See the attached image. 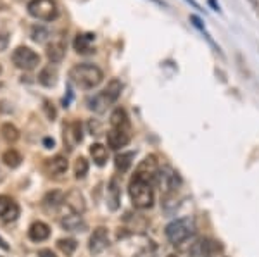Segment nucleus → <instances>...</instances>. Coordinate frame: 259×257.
<instances>
[{
  "instance_id": "obj_1",
  "label": "nucleus",
  "mask_w": 259,
  "mask_h": 257,
  "mask_svg": "<svg viewBox=\"0 0 259 257\" xmlns=\"http://www.w3.org/2000/svg\"><path fill=\"white\" fill-rule=\"evenodd\" d=\"M69 78L76 87L90 90V88H95L102 83L104 73H102L100 68L93 64H76L69 71Z\"/></svg>"
},
{
  "instance_id": "obj_2",
  "label": "nucleus",
  "mask_w": 259,
  "mask_h": 257,
  "mask_svg": "<svg viewBox=\"0 0 259 257\" xmlns=\"http://www.w3.org/2000/svg\"><path fill=\"white\" fill-rule=\"evenodd\" d=\"M130 198H132L133 205L137 209H149L154 204V192H152L151 181L140 180V178L133 176L128 186Z\"/></svg>"
},
{
  "instance_id": "obj_3",
  "label": "nucleus",
  "mask_w": 259,
  "mask_h": 257,
  "mask_svg": "<svg viewBox=\"0 0 259 257\" xmlns=\"http://www.w3.org/2000/svg\"><path fill=\"white\" fill-rule=\"evenodd\" d=\"M194 231H195L194 219H190V217H182V219L173 221V223H170L166 226V238L170 240L173 245H178L185 242L187 238H190V235H194Z\"/></svg>"
},
{
  "instance_id": "obj_4",
  "label": "nucleus",
  "mask_w": 259,
  "mask_h": 257,
  "mask_svg": "<svg viewBox=\"0 0 259 257\" xmlns=\"http://www.w3.org/2000/svg\"><path fill=\"white\" fill-rule=\"evenodd\" d=\"M28 14L38 21H56L59 18V7L56 0H31L28 2Z\"/></svg>"
},
{
  "instance_id": "obj_5",
  "label": "nucleus",
  "mask_w": 259,
  "mask_h": 257,
  "mask_svg": "<svg viewBox=\"0 0 259 257\" xmlns=\"http://www.w3.org/2000/svg\"><path fill=\"white\" fill-rule=\"evenodd\" d=\"M156 183H158L161 193H163L164 197H171L173 193H176V190H178L180 178L171 167L166 166L158 171V174H156Z\"/></svg>"
},
{
  "instance_id": "obj_6",
  "label": "nucleus",
  "mask_w": 259,
  "mask_h": 257,
  "mask_svg": "<svg viewBox=\"0 0 259 257\" xmlns=\"http://www.w3.org/2000/svg\"><path fill=\"white\" fill-rule=\"evenodd\" d=\"M13 62L16 68L23 69V71H31L40 64V56L30 47H18L13 52Z\"/></svg>"
},
{
  "instance_id": "obj_7",
  "label": "nucleus",
  "mask_w": 259,
  "mask_h": 257,
  "mask_svg": "<svg viewBox=\"0 0 259 257\" xmlns=\"http://www.w3.org/2000/svg\"><path fill=\"white\" fill-rule=\"evenodd\" d=\"M158 171H159V166H158V161H156V155H147L139 164V167H137L135 176L145 181H152L156 180Z\"/></svg>"
},
{
  "instance_id": "obj_8",
  "label": "nucleus",
  "mask_w": 259,
  "mask_h": 257,
  "mask_svg": "<svg viewBox=\"0 0 259 257\" xmlns=\"http://www.w3.org/2000/svg\"><path fill=\"white\" fill-rule=\"evenodd\" d=\"M83 140V128H81L80 121H71L68 126H64V145L68 150H73L78 143Z\"/></svg>"
},
{
  "instance_id": "obj_9",
  "label": "nucleus",
  "mask_w": 259,
  "mask_h": 257,
  "mask_svg": "<svg viewBox=\"0 0 259 257\" xmlns=\"http://www.w3.org/2000/svg\"><path fill=\"white\" fill-rule=\"evenodd\" d=\"M109 245V233L104 226H99L93 229V233L90 235L88 240V248L92 254H100L105 247Z\"/></svg>"
},
{
  "instance_id": "obj_10",
  "label": "nucleus",
  "mask_w": 259,
  "mask_h": 257,
  "mask_svg": "<svg viewBox=\"0 0 259 257\" xmlns=\"http://www.w3.org/2000/svg\"><path fill=\"white\" fill-rule=\"evenodd\" d=\"M223 247L219 245V242H214V240L209 238H202L199 240L197 243H194V247L190 248V254L194 257H204V255H213L221 252Z\"/></svg>"
},
{
  "instance_id": "obj_11",
  "label": "nucleus",
  "mask_w": 259,
  "mask_h": 257,
  "mask_svg": "<svg viewBox=\"0 0 259 257\" xmlns=\"http://www.w3.org/2000/svg\"><path fill=\"white\" fill-rule=\"evenodd\" d=\"M18 216H19V205L11 197L0 195V219L6 221V223H11V221L18 219Z\"/></svg>"
},
{
  "instance_id": "obj_12",
  "label": "nucleus",
  "mask_w": 259,
  "mask_h": 257,
  "mask_svg": "<svg viewBox=\"0 0 259 257\" xmlns=\"http://www.w3.org/2000/svg\"><path fill=\"white\" fill-rule=\"evenodd\" d=\"M45 56L52 64H59L66 56V42L62 38H56L45 47Z\"/></svg>"
},
{
  "instance_id": "obj_13",
  "label": "nucleus",
  "mask_w": 259,
  "mask_h": 257,
  "mask_svg": "<svg viewBox=\"0 0 259 257\" xmlns=\"http://www.w3.org/2000/svg\"><path fill=\"white\" fill-rule=\"evenodd\" d=\"M43 169L49 176H59V174H64L68 171V159L64 155H56L52 159H47L43 162Z\"/></svg>"
},
{
  "instance_id": "obj_14",
  "label": "nucleus",
  "mask_w": 259,
  "mask_h": 257,
  "mask_svg": "<svg viewBox=\"0 0 259 257\" xmlns=\"http://www.w3.org/2000/svg\"><path fill=\"white\" fill-rule=\"evenodd\" d=\"M130 138H132L130 136V130H116V128H111L107 131V145L112 150H119L124 145H128Z\"/></svg>"
},
{
  "instance_id": "obj_15",
  "label": "nucleus",
  "mask_w": 259,
  "mask_h": 257,
  "mask_svg": "<svg viewBox=\"0 0 259 257\" xmlns=\"http://www.w3.org/2000/svg\"><path fill=\"white\" fill-rule=\"evenodd\" d=\"M119 202H121V183L119 178L112 176L107 186V205L111 211H117L119 209Z\"/></svg>"
},
{
  "instance_id": "obj_16",
  "label": "nucleus",
  "mask_w": 259,
  "mask_h": 257,
  "mask_svg": "<svg viewBox=\"0 0 259 257\" xmlns=\"http://www.w3.org/2000/svg\"><path fill=\"white\" fill-rule=\"evenodd\" d=\"M64 204L68 205L74 214H81L86 207L85 198L80 192H78V190H71L68 195H64Z\"/></svg>"
},
{
  "instance_id": "obj_17",
  "label": "nucleus",
  "mask_w": 259,
  "mask_h": 257,
  "mask_svg": "<svg viewBox=\"0 0 259 257\" xmlns=\"http://www.w3.org/2000/svg\"><path fill=\"white\" fill-rule=\"evenodd\" d=\"M112 100L107 97V93H105L104 90H102L100 93H97V95H93L92 99H88V109L93 112H104L105 109H107L109 106H112Z\"/></svg>"
},
{
  "instance_id": "obj_18",
  "label": "nucleus",
  "mask_w": 259,
  "mask_h": 257,
  "mask_svg": "<svg viewBox=\"0 0 259 257\" xmlns=\"http://www.w3.org/2000/svg\"><path fill=\"white\" fill-rule=\"evenodd\" d=\"M28 236H30V240H33V242H43V240H47L50 236L49 224L42 223V221L33 223L28 229Z\"/></svg>"
},
{
  "instance_id": "obj_19",
  "label": "nucleus",
  "mask_w": 259,
  "mask_h": 257,
  "mask_svg": "<svg viewBox=\"0 0 259 257\" xmlns=\"http://www.w3.org/2000/svg\"><path fill=\"white\" fill-rule=\"evenodd\" d=\"M61 226L68 231H85L86 223L80 214H71V216H64L61 219Z\"/></svg>"
},
{
  "instance_id": "obj_20",
  "label": "nucleus",
  "mask_w": 259,
  "mask_h": 257,
  "mask_svg": "<svg viewBox=\"0 0 259 257\" xmlns=\"http://www.w3.org/2000/svg\"><path fill=\"white\" fill-rule=\"evenodd\" d=\"M95 40V35L93 33H81L74 38V50L78 54H90L92 52V42Z\"/></svg>"
},
{
  "instance_id": "obj_21",
  "label": "nucleus",
  "mask_w": 259,
  "mask_h": 257,
  "mask_svg": "<svg viewBox=\"0 0 259 257\" xmlns=\"http://www.w3.org/2000/svg\"><path fill=\"white\" fill-rule=\"evenodd\" d=\"M57 68H54V66H47V68H43L40 71V75H38V81H40V85L47 88H52L56 87L57 83Z\"/></svg>"
},
{
  "instance_id": "obj_22",
  "label": "nucleus",
  "mask_w": 259,
  "mask_h": 257,
  "mask_svg": "<svg viewBox=\"0 0 259 257\" xmlns=\"http://www.w3.org/2000/svg\"><path fill=\"white\" fill-rule=\"evenodd\" d=\"M111 128H116V130H130L128 114L124 109L121 107L114 109V112L111 114Z\"/></svg>"
},
{
  "instance_id": "obj_23",
  "label": "nucleus",
  "mask_w": 259,
  "mask_h": 257,
  "mask_svg": "<svg viewBox=\"0 0 259 257\" xmlns=\"http://www.w3.org/2000/svg\"><path fill=\"white\" fill-rule=\"evenodd\" d=\"M90 155H92L93 162H95L97 166H104L105 162H107V149H105L102 143H93V145H90Z\"/></svg>"
},
{
  "instance_id": "obj_24",
  "label": "nucleus",
  "mask_w": 259,
  "mask_h": 257,
  "mask_svg": "<svg viewBox=\"0 0 259 257\" xmlns=\"http://www.w3.org/2000/svg\"><path fill=\"white\" fill-rule=\"evenodd\" d=\"M133 157H135L133 152H123V154H117L116 159H114L116 169L119 171V173H126V171L130 169V166H132V162H133Z\"/></svg>"
},
{
  "instance_id": "obj_25",
  "label": "nucleus",
  "mask_w": 259,
  "mask_h": 257,
  "mask_svg": "<svg viewBox=\"0 0 259 257\" xmlns=\"http://www.w3.org/2000/svg\"><path fill=\"white\" fill-rule=\"evenodd\" d=\"M64 202V193L59 192V190H54V192H49L43 198V205L47 209H57L59 205Z\"/></svg>"
},
{
  "instance_id": "obj_26",
  "label": "nucleus",
  "mask_w": 259,
  "mask_h": 257,
  "mask_svg": "<svg viewBox=\"0 0 259 257\" xmlns=\"http://www.w3.org/2000/svg\"><path fill=\"white\" fill-rule=\"evenodd\" d=\"M0 133H2V138L6 140L7 143H16L19 140V130L11 123H6L2 124L0 128Z\"/></svg>"
},
{
  "instance_id": "obj_27",
  "label": "nucleus",
  "mask_w": 259,
  "mask_h": 257,
  "mask_svg": "<svg viewBox=\"0 0 259 257\" xmlns=\"http://www.w3.org/2000/svg\"><path fill=\"white\" fill-rule=\"evenodd\" d=\"M2 161H4V164H6V166H9V167H18L19 164H21L23 157H21V154H19L18 150L9 149V150H6V152H4V155H2Z\"/></svg>"
},
{
  "instance_id": "obj_28",
  "label": "nucleus",
  "mask_w": 259,
  "mask_h": 257,
  "mask_svg": "<svg viewBox=\"0 0 259 257\" xmlns=\"http://www.w3.org/2000/svg\"><path fill=\"white\" fill-rule=\"evenodd\" d=\"M121 90H123V83H121L119 80H111L107 83V87H105V93H107V97L112 100V102H116L117 99H119L121 95Z\"/></svg>"
},
{
  "instance_id": "obj_29",
  "label": "nucleus",
  "mask_w": 259,
  "mask_h": 257,
  "mask_svg": "<svg viewBox=\"0 0 259 257\" xmlns=\"http://www.w3.org/2000/svg\"><path fill=\"white\" fill-rule=\"evenodd\" d=\"M57 247H59V250H61L62 254L73 255V252L76 250L78 243H76V240H74V238H61L57 242Z\"/></svg>"
},
{
  "instance_id": "obj_30",
  "label": "nucleus",
  "mask_w": 259,
  "mask_h": 257,
  "mask_svg": "<svg viewBox=\"0 0 259 257\" xmlns=\"http://www.w3.org/2000/svg\"><path fill=\"white\" fill-rule=\"evenodd\" d=\"M86 173H88V161L85 157H78L76 162H74V176L81 180V178L86 176Z\"/></svg>"
},
{
  "instance_id": "obj_31",
  "label": "nucleus",
  "mask_w": 259,
  "mask_h": 257,
  "mask_svg": "<svg viewBox=\"0 0 259 257\" xmlns=\"http://www.w3.org/2000/svg\"><path fill=\"white\" fill-rule=\"evenodd\" d=\"M47 37H49V31L45 28H42V26H33V30H31V38H33V42L42 44V42H45Z\"/></svg>"
},
{
  "instance_id": "obj_32",
  "label": "nucleus",
  "mask_w": 259,
  "mask_h": 257,
  "mask_svg": "<svg viewBox=\"0 0 259 257\" xmlns=\"http://www.w3.org/2000/svg\"><path fill=\"white\" fill-rule=\"evenodd\" d=\"M43 111H45L47 118H49L50 121H54V119L57 118V111H56V107H54V104H50L49 100H45V102H43Z\"/></svg>"
},
{
  "instance_id": "obj_33",
  "label": "nucleus",
  "mask_w": 259,
  "mask_h": 257,
  "mask_svg": "<svg viewBox=\"0 0 259 257\" xmlns=\"http://www.w3.org/2000/svg\"><path fill=\"white\" fill-rule=\"evenodd\" d=\"M7 44H9V35H7V33H0V52L7 49Z\"/></svg>"
},
{
  "instance_id": "obj_34",
  "label": "nucleus",
  "mask_w": 259,
  "mask_h": 257,
  "mask_svg": "<svg viewBox=\"0 0 259 257\" xmlns=\"http://www.w3.org/2000/svg\"><path fill=\"white\" fill-rule=\"evenodd\" d=\"M190 21H192V25H194L195 28H199V30H201L202 33H204V26H202V21H201V19L197 18V16H194V14H192V16H190Z\"/></svg>"
},
{
  "instance_id": "obj_35",
  "label": "nucleus",
  "mask_w": 259,
  "mask_h": 257,
  "mask_svg": "<svg viewBox=\"0 0 259 257\" xmlns=\"http://www.w3.org/2000/svg\"><path fill=\"white\" fill-rule=\"evenodd\" d=\"M135 257H154V247H151V250H149V247L144 248V250H140Z\"/></svg>"
},
{
  "instance_id": "obj_36",
  "label": "nucleus",
  "mask_w": 259,
  "mask_h": 257,
  "mask_svg": "<svg viewBox=\"0 0 259 257\" xmlns=\"http://www.w3.org/2000/svg\"><path fill=\"white\" fill-rule=\"evenodd\" d=\"M38 257H56V254H54L50 248H42V250L38 252Z\"/></svg>"
},
{
  "instance_id": "obj_37",
  "label": "nucleus",
  "mask_w": 259,
  "mask_h": 257,
  "mask_svg": "<svg viewBox=\"0 0 259 257\" xmlns=\"http://www.w3.org/2000/svg\"><path fill=\"white\" fill-rule=\"evenodd\" d=\"M43 145H45L47 149H54L56 142H54V138H45V140H43Z\"/></svg>"
},
{
  "instance_id": "obj_38",
  "label": "nucleus",
  "mask_w": 259,
  "mask_h": 257,
  "mask_svg": "<svg viewBox=\"0 0 259 257\" xmlns=\"http://www.w3.org/2000/svg\"><path fill=\"white\" fill-rule=\"evenodd\" d=\"M0 248H4V250H9V245H7V242L2 238V236H0Z\"/></svg>"
},
{
  "instance_id": "obj_39",
  "label": "nucleus",
  "mask_w": 259,
  "mask_h": 257,
  "mask_svg": "<svg viewBox=\"0 0 259 257\" xmlns=\"http://www.w3.org/2000/svg\"><path fill=\"white\" fill-rule=\"evenodd\" d=\"M187 2H188V4H190V6H194V7H195V9L202 11V9H201V6H199V4H197V2H195V0H187Z\"/></svg>"
},
{
  "instance_id": "obj_40",
  "label": "nucleus",
  "mask_w": 259,
  "mask_h": 257,
  "mask_svg": "<svg viewBox=\"0 0 259 257\" xmlns=\"http://www.w3.org/2000/svg\"><path fill=\"white\" fill-rule=\"evenodd\" d=\"M209 4H211V6H213V9H214V11H219V6H218V4H216V0H209Z\"/></svg>"
},
{
  "instance_id": "obj_41",
  "label": "nucleus",
  "mask_w": 259,
  "mask_h": 257,
  "mask_svg": "<svg viewBox=\"0 0 259 257\" xmlns=\"http://www.w3.org/2000/svg\"><path fill=\"white\" fill-rule=\"evenodd\" d=\"M152 2H156V4H159V6H164V2H161V0H152Z\"/></svg>"
},
{
  "instance_id": "obj_42",
  "label": "nucleus",
  "mask_w": 259,
  "mask_h": 257,
  "mask_svg": "<svg viewBox=\"0 0 259 257\" xmlns=\"http://www.w3.org/2000/svg\"><path fill=\"white\" fill-rule=\"evenodd\" d=\"M2 180H4V173L0 171V181H2Z\"/></svg>"
},
{
  "instance_id": "obj_43",
  "label": "nucleus",
  "mask_w": 259,
  "mask_h": 257,
  "mask_svg": "<svg viewBox=\"0 0 259 257\" xmlns=\"http://www.w3.org/2000/svg\"><path fill=\"white\" fill-rule=\"evenodd\" d=\"M168 257H178V255H175V254H170V255H168Z\"/></svg>"
},
{
  "instance_id": "obj_44",
  "label": "nucleus",
  "mask_w": 259,
  "mask_h": 257,
  "mask_svg": "<svg viewBox=\"0 0 259 257\" xmlns=\"http://www.w3.org/2000/svg\"><path fill=\"white\" fill-rule=\"evenodd\" d=\"M0 75H2V64H0Z\"/></svg>"
},
{
  "instance_id": "obj_45",
  "label": "nucleus",
  "mask_w": 259,
  "mask_h": 257,
  "mask_svg": "<svg viewBox=\"0 0 259 257\" xmlns=\"http://www.w3.org/2000/svg\"><path fill=\"white\" fill-rule=\"evenodd\" d=\"M0 88H2V83H0Z\"/></svg>"
}]
</instances>
